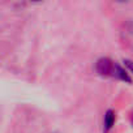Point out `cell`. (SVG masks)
<instances>
[{
	"label": "cell",
	"instance_id": "cell-1",
	"mask_svg": "<svg viewBox=\"0 0 133 133\" xmlns=\"http://www.w3.org/2000/svg\"><path fill=\"white\" fill-rule=\"evenodd\" d=\"M115 63L108 59V57H101L97 64H95V69L99 75L102 76H112L114 75V71H115Z\"/></svg>",
	"mask_w": 133,
	"mask_h": 133
},
{
	"label": "cell",
	"instance_id": "cell-2",
	"mask_svg": "<svg viewBox=\"0 0 133 133\" xmlns=\"http://www.w3.org/2000/svg\"><path fill=\"white\" fill-rule=\"evenodd\" d=\"M112 77H116V78H119V80H121V81H125V82H128V84L132 82V80H130V77L128 76V73L121 68L120 65H117V64L115 65V71H114Z\"/></svg>",
	"mask_w": 133,
	"mask_h": 133
},
{
	"label": "cell",
	"instance_id": "cell-3",
	"mask_svg": "<svg viewBox=\"0 0 133 133\" xmlns=\"http://www.w3.org/2000/svg\"><path fill=\"white\" fill-rule=\"evenodd\" d=\"M115 124V112L112 110H108L104 115V125H106V130L111 129L112 125Z\"/></svg>",
	"mask_w": 133,
	"mask_h": 133
},
{
	"label": "cell",
	"instance_id": "cell-4",
	"mask_svg": "<svg viewBox=\"0 0 133 133\" xmlns=\"http://www.w3.org/2000/svg\"><path fill=\"white\" fill-rule=\"evenodd\" d=\"M124 64L128 66V69H129L130 72H133V61H132V60H129V59H125V60H124Z\"/></svg>",
	"mask_w": 133,
	"mask_h": 133
},
{
	"label": "cell",
	"instance_id": "cell-5",
	"mask_svg": "<svg viewBox=\"0 0 133 133\" xmlns=\"http://www.w3.org/2000/svg\"><path fill=\"white\" fill-rule=\"evenodd\" d=\"M132 124H133V115H132Z\"/></svg>",
	"mask_w": 133,
	"mask_h": 133
}]
</instances>
